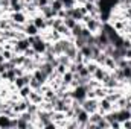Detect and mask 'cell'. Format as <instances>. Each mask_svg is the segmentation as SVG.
<instances>
[{"mask_svg":"<svg viewBox=\"0 0 131 129\" xmlns=\"http://www.w3.org/2000/svg\"><path fill=\"white\" fill-rule=\"evenodd\" d=\"M81 23H82V24H84L90 32L93 33V35L99 33L102 29H104V23L101 21V18H98V17H92V15H89V14L82 17Z\"/></svg>","mask_w":131,"mask_h":129,"instance_id":"obj_1","label":"cell"},{"mask_svg":"<svg viewBox=\"0 0 131 129\" xmlns=\"http://www.w3.org/2000/svg\"><path fill=\"white\" fill-rule=\"evenodd\" d=\"M49 44H52V43H49V41L43 40V38H41V35H37V36L34 38V43L31 44V47H32L38 55H44V53H46V50H47V47H49Z\"/></svg>","mask_w":131,"mask_h":129,"instance_id":"obj_2","label":"cell"},{"mask_svg":"<svg viewBox=\"0 0 131 129\" xmlns=\"http://www.w3.org/2000/svg\"><path fill=\"white\" fill-rule=\"evenodd\" d=\"M8 17H9V20H11L12 23H15V24H26V23L31 20V17H29L25 11L9 12V14H8Z\"/></svg>","mask_w":131,"mask_h":129,"instance_id":"obj_3","label":"cell"},{"mask_svg":"<svg viewBox=\"0 0 131 129\" xmlns=\"http://www.w3.org/2000/svg\"><path fill=\"white\" fill-rule=\"evenodd\" d=\"M89 117H90V114L82 106L76 108V111H75V120L78 122V125H79L81 129H85V125L89 123Z\"/></svg>","mask_w":131,"mask_h":129,"instance_id":"obj_4","label":"cell"},{"mask_svg":"<svg viewBox=\"0 0 131 129\" xmlns=\"http://www.w3.org/2000/svg\"><path fill=\"white\" fill-rule=\"evenodd\" d=\"M81 106L89 112V114H92V112H95V111H98L99 108V99H90V97H85L82 102H81Z\"/></svg>","mask_w":131,"mask_h":129,"instance_id":"obj_5","label":"cell"},{"mask_svg":"<svg viewBox=\"0 0 131 129\" xmlns=\"http://www.w3.org/2000/svg\"><path fill=\"white\" fill-rule=\"evenodd\" d=\"M87 85H76L75 88H72V97L78 102H82L87 97Z\"/></svg>","mask_w":131,"mask_h":129,"instance_id":"obj_6","label":"cell"},{"mask_svg":"<svg viewBox=\"0 0 131 129\" xmlns=\"http://www.w3.org/2000/svg\"><path fill=\"white\" fill-rule=\"evenodd\" d=\"M31 21H32L34 24L40 29V32H43V31H46V29H49V26H47V20L40 14V12H37L35 15L31 17Z\"/></svg>","mask_w":131,"mask_h":129,"instance_id":"obj_7","label":"cell"},{"mask_svg":"<svg viewBox=\"0 0 131 129\" xmlns=\"http://www.w3.org/2000/svg\"><path fill=\"white\" fill-rule=\"evenodd\" d=\"M98 111L104 115V114H107V112H110V111H114V103L113 102H110L107 97H104V99H99V108Z\"/></svg>","mask_w":131,"mask_h":129,"instance_id":"obj_8","label":"cell"},{"mask_svg":"<svg viewBox=\"0 0 131 129\" xmlns=\"http://www.w3.org/2000/svg\"><path fill=\"white\" fill-rule=\"evenodd\" d=\"M0 129H15V117L0 114Z\"/></svg>","mask_w":131,"mask_h":129,"instance_id":"obj_9","label":"cell"},{"mask_svg":"<svg viewBox=\"0 0 131 129\" xmlns=\"http://www.w3.org/2000/svg\"><path fill=\"white\" fill-rule=\"evenodd\" d=\"M28 106H29V100L28 99H18L14 105H12V111L18 115V114H21V112H25V111H28Z\"/></svg>","mask_w":131,"mask_h":129,"instance_id":"obj_10","label":"cell"},{"mask_svg":"<svg viewBox=\"0 0 131 129\" xmlns=\"http://www.w3.org/2000/svg\"><path fill=\"white\" fill-rule=\"evenodd\" d=\"M28 100L31 103H35V105H41L44 102V96H43V93L40 90H32L29 93V96H28Z\"/></svg>","mask_w":131,"mask_h":129,"instance_id":"obj_11","label":"cell"},{"mask_svg":"<svg viewBox=\"0 0 131 129\" xmlns=\"http://www.w3.org/2000/svg\"><path fill=\"white\" fill-rule=\"evenodd\" d=\"M108 74H110V71H108L104 65H99L98 68L95 70V73L92 74V78H93V79H96V81H99V82L102 84V81H104Z\"/></svg>","mask_w":131,"mask_h":129,"instance_id":"obj_12","label":"cell"},{"mask_svg":"<svg viewBox=\"0 0 131 129\" xmlns=\"http://www.w3.org/2000/svg\"><path fill=\"white\" fill-rule=\"evenodd\" d=\"M116 119L119 123H124L127 120L131 119V111L128 108H121V109H116Z\"/></svg>","mask_w":131,"mask_h":129,"instance_id":"obj_13","label":"cell"},{"mask_svg":"<svg viewBox=\"0 0 131 129\" xmlns=\"http://www.w3.org/2000/svg\"><path fill=\"white\" fill-rule=\"evenodd\" d=\"M23 32L26 33V36H37V35H40V29L29 20V21L23 26Z\"/></svg>","mask_w":131,"mask_h":129,"instance_id":"obj_14","label":"cell"},{"mask_svg":"<svg viewBox=\"0 0 131 129\" xmlns=\"http://www.w3.org/2000/svg\"><path fill=\"white\" fill-rule=\"evenodd\" d=\"M73 81H75V73L73 71L67 70L64 74H61V85L66 87V88H70V85H72Z\"/></svg>","mask_w":131,"mask_h":129,"instance_id":"obj_15","label":"cell"},{"mask_svg":"<svg viewBox=\"0 0 131 129\" xmlns=\"http://www.w3.org/2000/svg\"><path fill=\"white\" fill-rule=\"evenodd\" d=\"M40 14L46 18V20H52V18H55L57 17V12L50 8V5H47V6H43V8H40Z\"/></svg>","mask_w":131,"mask_h":129,"instance_id":"obj_16","label":"cell"},{"mask_svg":"<svg viewBox=\"0 0 131 129\" xmlns=\"http://www.w3.org/2000/svg\"><path fill=\"white\" fill-rule=\"evenodd\" d=\"M32 76L37 79V81H40L41 84H46V82H47V74H46L40 67H38V68H35V70L32 71Z\"/></svg>","mask_w":131,"mask_h":129,"instance_id":"obj_17","label":"cell"},{"mask_svg":"<svg viewBox=\"0 0 131 129\" xmlns=\"http://www.w3.org/2000/svg\"><path fill=\"white\" fill-rule=\"evenodd\" d=\"M104 67L108 70V71H113L114 68H117V62L114 61V58H111L110 55H107V58H105V61H104Z\"/></svg>","mask_w":131,"mask_h":129,"instance_id":"obj_18","label":"cell"},{"mask_svg":"<svg viewBox=\"0 0 131 129\" xmlns=\"http://www.w3.org/2000/svg\"><path fill=\"white\" fill-rule=\"evenodd\" d=\"M95 90V94H96V99H104V97L107 96V93H108V88L107 87H104L102 84L96 87V88H93Z\"/></svg>","mask_w":131,"mask_h":129,"instance_id":"obj_19","label":"cell"},{"mask_svg":"<svg viewBox=\"0 0 131 129\" xmlns=\"http://www.w3.org/2000/svg\"><path fill=\"white\" fill-rule=\"evenodd\" d=\"M57 31L61 33V36H63V38H72V31H70V29L66 26L64 23H63V24H61V26H60Z\"/></svg>","mask_w":131,"mask_h":129,"instance_id":"obj_20","label":"cell"},{"mask_svg":"<svg viewBox=\"0 0 131 129\" xmlns=\"http://www.w3.org/2000/svg\"><path fill=\"white\" fill-rule=\"evenodd\" d=\"M50 8L55 12H58V11H61L64 8V3H63V0H50Z\"/></svg>","mask_w":131,"mask_h":129,"instance_id":"obj_21","label":"cell"},{"mask_svg":"<svg viewBox=\"0 0 131 129\" xmlns=\"http://www.w3.org/2000/svg\"><path fill=\"white\" fill-rule=\"evenodd\" d=\"M31 91H32V88H31L29 85H25V87L18 88V94H20L21 99H28V96H29V93H31Z\"/></svg>","mask_w":131,"mask_h":129,"instance_id":"obj_22","label":"cell"},{"mask_svg":"<svg viewBox=\"0 0 131 129\" xmlns=\"http://www.w3.org/2000/svg\"><path fill=\"white\" fill-rule=\"evenodd\" d=\"M63 23H64V24L69 28V29H70V31H72V29H73V28H75L79 21H76V20H75V18H72V17H66L64 20H63Z\"/></svg>","mask_w":131,"mask_h":129,"instance_id":"obj_23","label":"cell"},{"mask_svg":"<svg viewBox=\"0 0 131 129\" xmlns=\"http://www.w3.org/2000/svg\"><path fill=\"white\" fill-rule=\"evenodd\" d=\"M2 49V47H0ZM2 55L5 58V61H11L14 56H15V52L14 50H8V49H2Z\"/></svg>","mask_w":131,"mask_h":129,"instance_id":"obj_24","label":"cell"},{"mask_svg":"<svg viewBox=\"0 0 131 129\" xmlns=\"http://www.w3.org/2000/svg\"><path fill=\"white\" fill-rule=\"evenodd\" d=\"M96 129H110V122L105 117H102L98 123H96Z\"/></svg>","mask_w":131,"mask_h":129,"instance_id":"obj_25","label":"cell"},{"mask_svg":"<svg viewBox=\"0 0 131 129\" xmlns=\"http://www.w3.org/2000/svg\"><path fill=\"white\" fill-rule=\"evenodd\" d=\"M82 23H78L73 29H72V38H76V36H79L81 35V32H82Z\"/></svg>","mask_w":131,"mask_h":129,"instance_id":"obj_26","label":"cell"},{"mask_svg":"<svg viewBox=\"0 0 131 129\" xmlns=\"http://www.w3.org/2000/svg\"><path fill=\"white\" fill-rule=\"evenodd\" d=\"M41 85H43V84H41L40 81H37L34 76L31 78V81H29V87H31L32 90H40V88H41Z\"/></svg>","mask_w":131,"mask_h":129,"instance_id":"obj_27","label":"cell"},{"mask_svg":"<svg viewBox=\"0 0 131 129\" xmlns=\"http://www.w3.org/2000/svg\"><path fill=\"white\" fill-rule=\"evenodd\" d=\"M69 68H67V65H64V64H61V62H58V65L55 67V71H57V74H64L66 71H67Z\"/></svg>","mask_w":131,"mask_h":129,"instance_id":"obj_28","label":"cell"},{"mask_svg":"<svg viewBox=\"0 0 131 129\" xmlns=\"http://www.w3.org/2000/svg\"><path fill=\"white\" fill-rule=\"evenodd\" d=\"M23 55H25V56H26V58H34V56H35V55H37V52H35V50H34L32 47H29V49H26V50H25V52H23Z\"/></svg>","mask_w":131,"mask_h":129,"instance_id":"obj_29","label":"cell"},{"mask_svg":"<svg viewBox=\"0 0 131 129\" xmlns=\"http://www.w3.org/2000/svg\"><path fill=\"white\" fill-rule=\"evenodd\" d=\"M35 5H37V6H38V9H40V8H43V6L50 5V0H35Z\"/></svg>","mask_w":131,"mask_h":129,"instance_id":"obj_30","label":"cell"},{"mask_svg":"<svg viewBox=\"0 0 131 129\" xmlns=\"http://www.w3.org/2000/svg\"><path fill=\"white\" fill-rule=\"evenodd\" d=\"M124 59L125 61H131V49L128 47V49H124Z\"/></svg>","mask_w":131,"mask_h":129,"instance_id":"obj_31","label":"cell"},{"mask_svg":"<svg viewBox=\"0 0 131 129\" xmlns=\"http://www.w3.org/2000/svg\"><path fill=\"white\" fill-rule=\"evenodd\" d=\"M63 3H64L66 9H69V8H72V6L76 5V0H63Z\"/></svg>","mask_w":131,"mask_h":129,"instance_id":"obj_32","label":"cell"},{"mask_svg":"<svg viewBox=\"0 0 131 129\" xmlns=\"http://www.w3.org/2000/svg\"><path fill=\"white\" fill-rule=\"evenodd\" d=\"M122 129H131V119L122 123Z\"/></svg>","mask_w":131,"mask_h":129,"instance_id":"obj_33","label":"cell"},{"mask_svg":"<svg viewBox=\"0 0 131 129\" xmlns=\"http://www.w3.org/2000/svg\"><path fill=\"white\" fill-rule=\"evenodd\" d=\"M2 62H5V58H3V55H2V49H0V64Z\"/></svg>","mask_w":131,"mask_h":129,"instance_id":"obj_34","label":"cell"},{"mask_svg":"<svg viewBox=\"0 0 131 129\" xmlns=\"http://www.w3.org/2000/svg\"><path fill=\"white\" fill-rule=\"evenodd\" d=\"M87 0H76V5H84Z\"/></svg>","mask_w":131,"mask_h":129,"instance_id":"obj_35","label":"cell"},{"mask_svg":"<svg viewBox=\"0 0 131 129\" xmlns=\"http://www.w3.org/2000/svg\"><path fill=\"white\" fill-rule=\"evenodd\" d=\"M21 2H23V3H25V5H26V3H34V2H35V0H21Z\"/></svg>","mask_w":131,"mask_h":129,"instance_id":"obj_36","label":"cell"},{"mask_svg":"<svg viewBox=\"0 0 131 129\" xmlns=\"http://www.w3.org/2000/svg\"><path fill=\"white\" fill-rule=\"evenodd\" d=\"M128 87H130V88H131V78H130V79H128Z\"/></svg>","mask_w":131,"mask_h":129,"instance_id":"obj_37","label":"cell"},{"mask_svg":"<svg viewBox=\"0 0 131 129\" xmlns=\"http://www.w3.org/2000/svg\"><path fill=\"white\" fill-rule=\"evenodd\" d=\"M128 109H130V111H131V102H130V105H128Z\"/></svg>","mask_w":131,"mask_h":129,"instance_id":"obj_38","label":"cell"},{"mask_svg":"<svg viewBox=\"0 0 131 129\" xmlns=\"http://www.w3.org/2000/svg\"><path fill=\"white\" fill-rule=\"evenodd\" d=\"M2 87H3V85H0V91H2Z\"/></svg>","mask_w":131,"mask_h":129,"instance_id":"obj_39","label":"cell"}]
</instances>
